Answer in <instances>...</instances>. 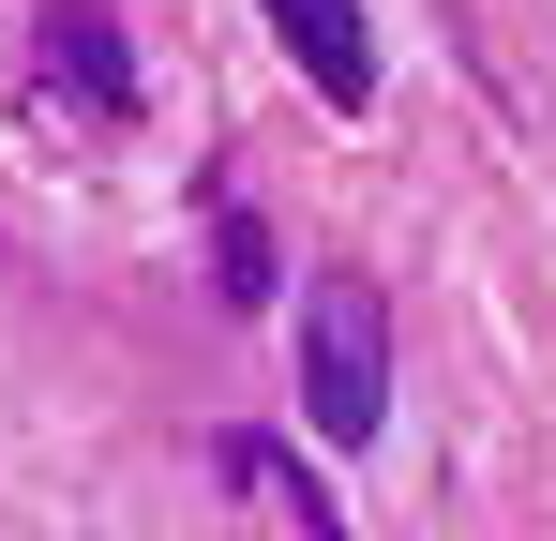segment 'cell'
I'll return each instance as SVG.
<instances>
[{
  "instance_id": "6da1fadb",
  "label": "cell",
  "mask_w": 556,
  "mask_h": 541,
  "mask_svg": "<svg viewBox=\"0 0 556 541\" xmlns=\"http://www.w3.org/2000/svg\"><path fill=\"white\" fill-rule=\"evenodd\" d=\"M301 406H316V437L362 451L391 422V331H376V286H331L316 316H301Z\"/></svg>"
},
{
  "instance_id": "7a4b0ae2",
  "label": "cell",
  "mask_w": 556,
  "mask_h": 541,
  "mask_svg": "<svg viewBox=\"0 0 556 541\" xmlns=\"http://www.w3.org/2000/svg\"><path fill=\"white\" fill-rule=\"evenodd\" d=\"M271 30L301 46V76L331 105H376V46H362V0H271Z\"/></svg>"
},
{
  "instance_id": "3957f363",
  "label": "cell",
  "mask_w": 556,
  "mask_h": 541,
  "mask_svg": "<svg viewBox=\"0 0 556 541\" xmlns=\"http://www.w3.org/2000/svg\"><path fill=\"white\" fill-rule=\"evenodd\" d=\"M46 76L76 90V105H121V90H136V76H121V30H105L91 0H61V15H46Z\"/></svg>"
}]
</instances>
